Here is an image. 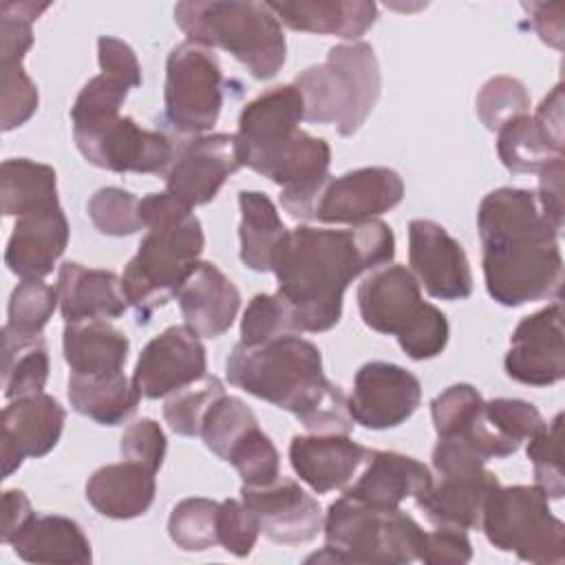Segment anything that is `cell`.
Segmentation results:
<instances>
[{
  "mask_svg": "<svg viewBox=\"0 0 565 565\" xmlns=\"http://www.w3.org/2000/svg\"><path fill=\"white\" fill-rule=\"evenodd\" d=\"M393 256L395 234L380 218L349 230L298 225L287 232L274 256L276 294L287 305L296 331H329L342 318L349 282L388 265Z\"/></svg>",
  "mask_w": 565,
  "mask_h": 565,
  "instance_id": "1",
  "label": "cell"
},
{
  "mask_svg": "<svg viewBox=\"0 0 565 565\" xmlns=\"http://www.w3.org/2000/svg\"><path fill=\"white\" fill-rule=\"evenodd\" d=\"M232 386L289 411L311 435H349V397L327 380L320 349L296 333L258 347L236 344L225 360Z\"/></svg>",
  "mask_w": 565,
  "mask_h": 565,
  "instance_id": "2",
  "label": "cell"
},
{
  "mask_svg": "<svg viewBox=\"0 0 565 565\" xmlns=\"http://www.w3.org/2000/svg\"><path fill=\"white\" fill-rule=\"evenodd\" d=\"M139 214L146 234L121 274V289L137 322L148 324L199 267L205 236L192 207L168 192L139 199Z\"/></svg>",
  "mask_w": 565,
  "mask_h": 565,
  "instance_id": "3",
  "label": "cell"
},
{
  "mask_svg": "<svg viewBox=\"0 0 565 565\" xmlns=\"http://www.w3.org/2000/svg\"><path fill=\"white\" fill-rule=\"evenodd\" d=\"M174 22L190 42L232 53L256 79H271L285 64L287 40L267 2H177Z\"/></svg>",
  "mask_w": 565,
  "mask_h": 565,
  "instance_id": "4",
  "label": "cell"
},
{
  "mask_svg": "<svg viewBox=\"0 0 565 565\" xmlns=\"http://www.w3.org/2000/svg\"><path fill=\"white\" fill-rule=\"evenodd\" d=\"M305 104V119L311 124H333L338 135H355L382 90V73L375 51L366 42H344L331 46L322 64H313L296 75Z\"/></svg>",
  "mask_w": 565,
  "mask_h": 565,
  "instance_id": "5",
  "label": "cell"
},
{
  "mask_svg": "<svg viewBox=\"0 0 565 565\" xmlns=\"http://www.w3.org/2000/svg\"><path fill=\"white\" fill-rule=\"evenodd\" d=\"M322 532L324 547L307 563L404 565L417 561L424 539L419 523L399 508H375L349 494L329 505Z\"/></svg>",
  "mask_w": 565,
  "mask_h": 565,
  "instance_id": "6",
  "label": "cell"
},
{
  "mask_svg": "<svg viewBox=\"0 0 565 565\" xmlns=\"http://www.w3.org/2000/svg\"><path fill=\"white\" fill-rule=\"evenodd\" d=\"M501 552L521 561L558 565L565 561V525L550 510V499L539 486H497L481 512L479 525Z\"/></svg>",
  "mask_w": 565,
  "mask_h": 565,
  "instance_id": "7",
  "label": "cell"
},
{
  "mask_svg": "<svg viewBox=\"0 0 565 565\" xmlns=\"http://www.w3.org/2000/svg\"><path fill=\"white\" fill-rule=\"evenodd\" d=\"M433 468L439 481L417 497V508L437 527L477 530L488 494L499 486L486 461L463 441L439 437L433 448Z\"/></svg>",
  "mask_w": 565,
  "mask_h": 565,
  "instance_id": "8",
  "label": "cell"
},
{
  "mask_svg": "<svg viewBox=\"0 0 565 565\" xmlns=\"http://www.w3.org/2000/svg\"><path fill=\"white\" fill-rule=\"evenodd\" d=\"M223 71L212 49L196 42L177 44L166 62L163 119L177 135L199 137L221 115Z\"/></svg>",
  "mask_w": 565,
  "mask_h": 565,
  "instance_id": "9",
  "label": "cell"
},
{
  "mask_svg": "<svg viewBox=\"0 0 565 565\" xmlns=\"http://www.w3.org/2000/svg\"><path fill=\"white\" fill-rule=\"evenodd\" d=\"M483 278L490 298L503 307L558 298L563 285L558 238H525L483 247Z\"/></svg>",
  "mask_w": 565,
  "mask_h": 565,
  "instance_id": "10",
  "label": "cell"
},
{
  "mask_svg": "<svg viewBox=\"0 0 565 565\" xmlns=\"http://www.w3.org/2000/svg\"><path fill=\"white\" fill-rule=\"evenodd\" d=\"M73 139L88 163L110 172L166 174L177 152L166 132L146 130L128 115L73 126Z\"/></svg>",
  "mask_w": 565,
  "mask_h": 565,
  "instance_id": "11",
  "label": "cell"
},
{
  "mask_svg": "<svg viewBox=\"0 0 565 565\" xmlns=\"http://www.w3.org/2000/svg\"><path fill=\"white\" fill-rule=\"evenodd\" d=\"M243 168L236 135L212 132L177 143L166 170V192L188 207L210 203L221 185Z\"/></svg>",
  "mask_w": 565,
  "mask_h": 565,
  "instance_id": "12",
  "label": "cell"
},
{
  "mask_svg": "<svg viewBox=\"0 0 565 565\" xmlns=\"http://www.w3.org/2000/svg\"><path fill=\"white\" fill-rule=\"evenodd\" d=\"M402 199L404 181L395 170L366 166L340 177H329L316 199L311 221L360 225L388 212Z\"/></svg>",
  "mask_w": 565,
  "mask_h": 565,
  "instance_id": "13",
  "label": "cell"
},
{
  "mask_svg": "<svg viewBox=\"0 0 565 565\" xmlns=\"http://www.w3.org/2000/svg\"><path fill=\"white\" fill-rule=\"evenodd\" d=\"M422 402L419 380L399 364L373 360L358 369L349 397L351 419L371 430L404 424Z\"/></svg>",
  "mask_w": 565,
  "mask_h": 565,
  "instance_id": "14",
  "label": "cell"
},
{
  "mask_svg": "<svg viewBox=\"0 0 565 565\" xmlns=\"http://www.w3.org/2000/svg\"><path fill=\"white\" fill-rule=\"evenodd\" d=\"M408 263L419 287L437 300H463L472 294V271L463 247L430 218L408 223Z\"/></svg>",
  "mask_w": 565,
  "mask_h": 565,
  "instance_id": "15",
  "label": "cell"
},
{
  "mask_svg": "<svg viewBox=\"0 0 565 565\" xmlns=\"http://www.w3.org/2000/svg\"><path fill=\"white\" fill-rule=\"evenodd\" d=\"M503 366L514 382L527 386H550L563 380L565 347L558 298L514 327Z\"/></svg>",
  "mask_w": 565,
  "mask_h": 565,
  "instance_id": "16",
  "label": "cell"
},
{
  "mask_svg": "<svg viewBox=\"0 0 565 565\" xmlns=\"http://www.w3.org/2000/svg\"><path fill=\"white\" fill-rule=\"evenodd\" d=\"M207 371L205 347L185 324L163 329L139 353L132 382L141 397L159 399L196 380Z\"/></svg>",
  "mask_w": 565,
  "mask_h": 565,
  "instance_id": "17",
  "label": "cell"
},
{
  "mask_svg": "<svg viewBox=\"0 0 565 565\" xmlns=\"http://www.w3.org/2000/svg\"><path fill=\"white\" fill-rule=\"evenodd\" d=\"M241 501L258 516L260 532L274 543H309L322 532L320 503L294 479L278 477L267 486H243Z\"/></svg>",
  "mask_w": 565,
  "mask_h": 565,
  "instance_id": "18",
  "label": "cell"
},
{
  "mask_svg": "<svg viewBox=\"0 0 565 565\" xmlns=\"http://www.w3.org/2000/svg\"><path fill=\"white\" fill-rule=\"evenodd\" d=\"M66 411L49 393L11 399L0 415L2 479L11 477L24 459L51 452L64 430Z\"/></svg>",
  "mask_w": 565,
  "mask_h": 565,
  "instance_id": "19",
  "label": "cell"
},
{
  "mask_svg": "<svg viewBox=\"0 0 565 565\" xmlns=\"http://www.w3.org/2000/svg\"><path fill=\"white\" fill-rule=\"evenodd\" d=\"M305 104L294 84H280L258 93L238 115V148L243 166L249 168L258 157L282 146L300 130Z\"/></svg>",
  "mask_w": 565,
  "mask_h": 565,
  "instance_id": "20",
  "label": "cell"
},
{
  "mask_svg": "<svg viewBox=\"0 0 565 565\" xmlns=\"http://www.w3.org/2000/svg\"><path fill=\"white\" fill-rule=\"evenodd\" d=\"M422 287L404 265H382L358 287V309L364 324L377 333L402 335L424 311Z\"/></svg>",
  "mask_w": 565,
  "mask_h": 565,
  "instance_id": "21",
  "label": "cell"
},
{
  "mask_svg": "<svg viewBox=\"0 0 565 565\" xmlns=\"http://www.w3.org/2000/svg\"><path fill=\"white\" fill-rule=\"evenodd\" d=\"M369 452L349 435H296L289 444L294 472L318 494L347 488Z\"/></svg>",
  "mask_w": 565,
  "mask_h": 565,
  "instance_id": "22",
  "label": "cell"
},
{
  "mask_svg": "<svg viewBox=\"0 0 565 565\" xmlns=\"http://www.w3.org/2000/svg\"><path fill=\"white\" fill-rule=\"evenodd\" d=\"M481 249L525 238H558L556 227L543 212L532 190L497 188L488 192L477 210Z\"/></svg>",
  "mask_w": 565,
  "mask_h": 565,
  "instance_id": "23",
  "label": "cell"
},
{
  "mask_svg": "<svg viewBox=\"0 0 565 565\" xmlns=\"http://www.w3.org/2000/svg\"><path fill=\"white\" fill-rule=\"evenodd\" d=\"M430 486L433 475L419 459L391 450H371L364 470L344 488V494L375 508H399L402 501L426 494Z\"/></svg>",
  "mask_w": 565,
  "mask_h": 565,
  "instance_id": "24",
  "label": "cell"
},
{
  "mask_svg": "<svg viewBox=\"0 0 565 565\" xmlns=\"http://www.w3.org/2000/svg\"><path fill=\"white\" fill-rule=\"evenodd\" d=\"M177 300L185 327L199 338H218L238 313L241 291L214 263L201 260L179 289Z\"/></svg>",
  "mask_w": 565,
  "mask_h": 565,
  "instance_id": "25",
  "label": "cell"
},
{
  "mask_svg": "<svg viewBox=\"0 0 565 565\" xmlns=\"http://www.w3.org/2000/svg\"><path fill=\"white\" fill-rule=\"evenodd\" d=\"M68 221L62 207L20 216L4 249L7 267L26 278H44L68 245Z\"/></svg>",
  "mask_w": 565,
  "mask_h": 565,
  "instance_id": "26",
  "label": "cell"
},
{
  "mask_svg": "<svg viewBox=\"0 0 565 565\" xmlns=\"http://www.w3.org/2000/svg\"><path fill=\"white\" fill-rule=\"evenodd\" d=\"M60 311L66 322L119 318L126 311L121 278L110 269L64 263L57 274Z\"/></svg>",
  "mask_w": 565,
  "mask_h": 565,
  "instance_id": "27",
  "label": "cell"
},
{
  "mask_svg": "<svg viewBox=\"0 0 565 565\" xmlns=\"http://www.w3.org/2000/svg\"><path fill=\"white\" fill-rule=\"evenodd\" d=\"M154 494V472L128 459L97 468L86 481V501L97 514L115 521L146 514Z\"/></svg>",
  "mask_w": 565,
  "mask_h": 565,
  "instance_id": "28",
  "label": "cell"
},
{
  "mask_svg": "<svg viewBox=\"0 0 565 565\" xmlns=\"http://www.w3.org/2000/svg\"><path fill=\"white\" fill-rule=\"evenodd\" d=\"M280 24L294 31L338 35L358 42L377 20V4L369 0H298L267 2Z\"/></svg>",
  "mask_w": 565,
  "mask_h": 565,
  "instance_id": "29",
  "label": "cell"
},
{
  "mask_svg": "<svg viewBox=\"0 0 565 565\" xmlns=\"http://www.w3.org/2000/svg\"><path fill=\"white\" fill-rule=\"evenodd\" d=\"M9 545L26 563L86 565L93 561L90 541L79 523L60 514H33Z\"/></svg>",
  "mask_w": 565,
  "mask_h": 565,
  "instance_id": "30",
  "label": "cell"
},
{
  "mask_svg": "<svg viewBox=\"0 0 565 565\" xmlns=\"http://www.w3.org/2000/svg\"><path fill=\"white\" fill-rule=\"evenodd\" d=\"M130 342L124 331L106 320L66 322L62 333L64 360L71 373L102 375L117 373L128 360Z\"/></svg>",
  "mask_w": 565,
  "mask_h": 565,
  "instance_id": "31",
  "label": "cell"
},
{
  "mask_svg": "<svg viewBox=\"0 0 565 565\" xmlns=\"http://www.w3.org/2000/svg\"><path fill=\"white\" fill-rule=\"evenodd\" d=\"M139 399L137 384L124 371L102 375L71 373L68 377L71 408L102 426L124 424L137 411Z\"/></svg>",
  "mask_w": 565,
  "mask_h": 565,
  "instance_id": "32",
  "label": "cell"
},
{
  "mask_svg": "<svg viewBox=\"0 0 565 565\" xmlns=\"http://www.w3.org/2000/svg\"><path fill=\"white\" fill-rule=\"evenodd\" d=\"M241 207V260L252 271H271L274 256L287 236V227L278 216L271 199L258 190H243L238 194Z\"/></svg>",
  "mask_w": 565,
  "mask_h": 565,
  "instance_id": "33",
  "label": "cell"
},
{
  "mask_svg": "<svg viewBox=\"0 0 565 565\" xmlns=\"http://www.w3.org/2000/svg\"><path fill=\"white\" fill-rule=\"evenodd\" d=\"M0 199L4 216H26L60 207L57 174L33 159H4L0 166Z\"/></svg>",
  "mask_w": 565,
  "mask_h": 565,
  "instance_id": "34",
  "label": "cell"
},
{
  "mask_svg": "<svg viewBox=\"0 0 565 565\" xmlns=\"http://www.w3.org/2000/svg\"><path fill=\"white\" fill-rule=\"evenodd\" d=\"M49 380V349L42 333H20L2 327V393L20 399L42 393Z\"/></svg>",
  "mask_w": 565,
  "mask_h": 565,
  "instance_id": "35",
  "label": "cell"
},
{
  "mask_svg": "<svg viewBox=\"0 0 565 565\" xmlns=\"http://www.w3.org/2000/svg\"><path fill=\"white\" fill-rule=\"evenodd\" d=\"M497 152L510 172L539 174L552 161L563 159V150L547 139L530 113L510 119L497 130Z\"/></svg>",
  "mask_w": 565,
  "mask_h": 565,
  "instance_id": "36",
  "label": "cell"
},
{
  "mask_svg": "<svg viewBox=\"0 0 565 565\" xmlns=\"http://www.w3.org/2000/svg\"><path fill=\"white\" fill-rule=\"evenodd\" d=\"M258 426L254 411L236 395L223 393L212 402L207 408L199 437L218 459H227L230 450L252 430Z\"/></svg>",
  "mask_w": 565,
  "mask_h": 565,
  "instance_id": "37",
  "label": "cell"
},
{
  "mask_svg": "<svg viewBox=\"0 0 565 565\" xmlns=\"http://www.w3.org/2000/svg\"><path fill=\"white\" fill-rule=\"evenodd\" d=\"M218 501L190 497L179 501L168 519V536L183 552H205L218 545Z\"/></svg>",
  "mask_w": 565,
  "mask_h": 565,
  "instance_id": "38",
  "label": "cell"
},
{
  "mask_svg": "<svg viewBox=\"0 0 565 565\" xmlns=\"http://www.w3.org/2000/svg\"><path fill=\"white\" fill-rule=\"evenodd\" d=\"M223 393V382L216 375L205 373L201 380L168 395L163 404V417L177 435L196 437L201 433V422L207 408Z\"/></svg>",
  "mask_w": 565,
  "mask_h": 565,
  "instance_id": "39",
  "label": "cell"
},
{
  "mask_svg": "<svg viewBox=\"0 0 565 565\" xmlns=\"http://www.w3.org/2000/svg\"><path fill=\"white\" fill-rule=\"evenodd\" d=\"M561 433H563V413H556L550 424L545 422L527 439V457L534 466V479H536L534 486H539L547 499H561L565 494Z\"/></svg>",
  "mask_w": 565,
  "mask_h": 565,
  "instance_id": "40",
  "label": "cell"
},
{
  "mask_svg": "<svg viewBox=\"0 0 565 565\" xmlns=\"http://www.w3.org/2000/svg\"><path fill=\"white\" fill-rule=\"evenodd\" d=\"M95 230L106 236H130L143 230L139 199L124 188H102L86 203Z\"/></svg>",
  "mask_w": 565,
  "mask_h": 565,
  "instance_id": "41",
  "label": "cell"
},
{
  "mask_svg": "<svg viewBox=\"0 0 565 565\" xmlns=\"http://www.w3.org/2000/svg\"><path fill=\"white\" fill-rule=\"evenodd\" d=\"M477 115L488 130H499L519 115H527L530 95L521 79L512 75L490 77L477 93Z\"/></svg>",
  "mask_w": 565,
  "mask_h": 565,
  "instance_id": "42",
  "label": "cell"
},
{
  "mask_svg": "<svg viewBox=\"0 0 565 565\" xmlns=\"http://www.w3.org/2000/svg\"><path fill=\"white\" fill-rule=\"evenodd\" d=\"M57 305V289L42 282V278H26L11 291L7 327L20 333H42Z\"/></svg>",
  "mask_w": 565,
  "mask_h": 565,
  "instance_id": "43",
  "label": "cell"
},
{
  "mask_svg": "<svg viewBox=\"0 0 565 565\" xmlns=\"http://www.w3.org/2000/svg\"><path fill=\"white\" fill-rule=\"evenodd\" d=\"M49 7V2L29 0H4L0 4V66L22 64L33 46V22Z\"/></svg>",
  "mask_w": 565,
  "mask_h": 565,
  "instance_id": "44",
  "label": "cell"
},
{
  "mask_svg": "<svg viewBox=\"0 0 565 565\" xmlns=\"http://www.w3.org/2000/svg\"><path fill=\"white\" fill-rule=\"evenodd\" d=\"M225 461L236 468L243 486H267L280 477V455L260 426L252 428L230 450Z\"/></svg>",
  "mask_w": 565,
  "mask_h": 565,
  "instance_id": "45",
  "label": "cell"
},
{
  "mask_svg": "<svg viewBox=\"0 0 565 565\" xmlns=\"http://www.w3.org/2000/svg\"><path fill=\"white\" fill-rule=\"evenodd\" d=\"M132 88L106 73H99L90 77L79 95L75 97V104L71 108V121L73 126H88L97 121H106L119 115V108L124 106L128 93Z\"/></svg>",
  "mask_w": 565,
  "mask_h": 565,
  "instance_id": "46",
  "label": "cell"
},
{
  "mask_svg": "<svg viewBox=\"0 0 565 565\" xmlns=\"http://www.w3.org/2000/svg\"><path fill=\"white\" fill-rule=\"evenodd\" d=\"M287 333H298L291 313L278 294H256L241 320V344L258 347Z\"/></svg>",
  "mask_w": 565,
  "mask_h": 565,
  "instance_id": "47",
  "label": "cell"
},
{
  "mask_svg": "<svg viewBox=\"0 0 565 565\" xmlns=\"http://www.w3.org/2000/svg\"><path fill=\"white\" fill-rule=\"evenodd\" d=\"M483 415L490 426L516 450L545 424L534 404L512 397H497L483 402Z\"/></svg>",
  "mask_w": 565,
  "mask_h": 565,
  "instance_id": "48",
  "label": "cell"
},
{
  "mask_svg": "<svg viewBox=\"0 0 565 565\" xmlns=\"http://www.w3.org/2000/svg\"><path fill=\"white\" fill-rule=\"evenodd\" d=\"M483 406L481 393L470 384H452L430 402L437 437L459 435Z\"/></svg>",
  "mask_w": 565,
  "mask_h": 565,
  "instance_id": "49",
  "label": "cell"
},
{
  "mask_svg": "<svg viewBox=\"0 0 565 565\" xmlns=\"http://www.w3.org/2000/svg\"><path fill=\"white\" fill-rule=\"evenodd\" d=\"M2 71V90H0V124L2 130L9 132L13 128H20L26 124L33 113L38 110V86L35 82L24 73L22 64H7L0 66Z\"/></svg>",
  "mask_w": 565,
  "mask_h": 565,
  "instance_id": "50",
  "label": "cell"
},
{
  "mask_svg": "<svg viewBox=\"0 0 565 565\" xmlns=\"http://www.w3.org/2000/svg\"><path fill=\"white\" fill-rule=\"evenodd\" d=\"M448 335L450 327L446 316L441 309L426 302L417 320L402 335H397V344L411 360H430L446 349Z\"/></svg>",
  "mask_w": 565,
  "mask_h": 565,
  "instance_id": "51",
  "label": "cell"
},
{
  "mask_svg": "<svg viewBox=\"0 0 565 565\" xmlns=\"http://www.w3.org/2000/svg\"><path fill=\"white\" fill-rule=\"evenodd\" d=\"M218 545H223L234 556H249L258 534H260V521L258 516L236 499H225L218 503Z\"/></svg>",
  "mask_w": 565,
  "mask_h": 565,
  "instance_id": "52",
  "label": "cell"
},
{
  "mask_svg": "<svg viewBox=\"0 0 565 565\" xmlns=\"http://www.w3.org/2000/svg\"><path fill=\"white\" fill-rule=\"evenodd\" d=\"M166 448H168L166 433L150 417H141V419L132 422L124 430L121 441H119V450H121L124 459L135 461V463L143 466V468H148L154 475H157V470L163 463Z\"/></svg>",
  "mask_w": 565,
  "mask_h": 565,
  "instance_id": "53",
  "label": "cell"
},
{
  "mask_svg": "<svg viewBox=\"0 0 565 565\" xmlns=\"http://www.w3.org/2000/svg\"><path fill=\"white\" fill-rule=\"evenodd\" d=\"M472 558V545L466 530L437 527L424 532L417 561L428 565H463Z\"/></svg>",
  "mask_w": 565,
  "mask_h": 565,
  "instance_id": "54",
  "label": "cell"
},
{
  "mask_svg": "<svg viewBox=\"0 0 565 565\" xmlns=\"http://www.w3.org/2000/svg\"><path fill=\"white\" fill-rule=\"evenodd\" d=\"M97 62L102 73L126 82L130 88L141 84V64L130 44L119 38L102 35L97 40Z\"/></svg>",
  "mask_w": 565,
  "mask_h": 565,
  "instance_id": "55",
  "label": "cell"
},
{
  "mask_svg": "<svg viewBox=\"0 0 565 565\" xmlns=\"http://www.w3.org/2000/svg\"><path fill=\"white\" fill-rule=\"evenodd\" d=\"M534 194L541 212L563 230V159L552 161L539 172V190Z\"/></svg>",
  "mask_w": 565,
  "mask_h": 565,
  "instance_id": "56",
  "label": "cell"
},
{
  "mask_svg": "<svg viewBox=\"0 0 565 565\" xmlns=\"http://www.w3.org/2000/svg\"><path fill=\"white\" fill-rule=\"evenodd\" d=\"M523 9L530 13L532 26L539 33V38L554 46L563 49V33H565V22H563V2H525Z\"/></svg>",
  "mask_w": 565,
  "mask_h": 565,
  "instance_id": "57",
  "label": "cell"
},
{
  "mask_svg": "<svg viewBox=\"0 0 565 565\" xmlns=\"http://www.w3.org/2000/svg\"><path fill=\"white\" fill-rule=\"evenodd\" d=\"M534 121L539 128L547 135V139L556 148H565V137H563V84H556L536 106L534 110Z\"/></svg>",
  "mask_w": 565,
  "mask_h": 565,
  "instance_id": "58",
  "label": "cell"
},
{
  "mask_svg": "<svg viewBox=\"0 0 565 565\" xmlns=\"http://www.w3.org/2000/svg\"><path fill=\"white\" fill-rule=\"evenodd\" d=\"M35 512L31 508V501L22 490H18V488L4 490L2 492V532H0V541L9 545L11 539L20 532V527Z\"/></svg>",
  "mask_w": 565,
  "mask_h": 565,
  "instance_id": "59",
  "label": "cell"
}]
</instances>
